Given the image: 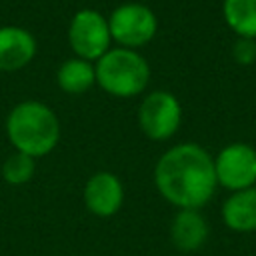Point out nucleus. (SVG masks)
<instances>
[{"mask_svg":"<svg viewBox=\"0 0 256 256\" xmlns=\"http://www.w3.org/2000/svg\"><path fill=\"white\" fill-rule=\"evenodd\" d=\"M154 184L160 196L178 210H200L218 186L214 158L192 142L172 146L154 166Z\"/></svg>","mask_w":256,"mask_h":256,"instance_id":"1","label":"nucleus"},{"mask_svg":"<svg viewBox=\"0 0 256 256\" xmlns=\"http://www.w3.org/2000/svg\"><path fill=\"white\" fill-rule=\"evenodd\" d=\"M6 134L16 152L40 158L52 152L58 144L60 122L46 104L26 100L10 110L6 118Z\"/></svg>","mask_w":256,"mask_h":256,"instance_id":"2","label":"nucleus"},{"mask_svg":"<svg viewBox=\"0 0 256 256\" xmlns=\"http://www.w3.org/2000/svg\"><path fill=\"white\" fill-rule=\"evenodd\" d=\"M94 68L100 88L116 98L140 94L150 80L146 58L130 48H110Z\"/></svg>","mask_w":256,"mask_h":256,"instance_id":"3","label":"nucleus"},{"mask_svg":"<svg viewBox=\"0 0 256 256\" xmlns=\"http://www.w3.org/2000/svg\"><path fill=\"white\" fill-rule=\"evenodd\" d=\"M68 42L76 58L88 62L100 60L110 50V42H112L108 18H104L98 10L92 8L78 10L72 16L68 28Z\"/></svg>","mask_w":256,"mask_h":256,"instance_id":"4","label":"nucleus"},{"mask_svg":"<svg viewBox=\"0 0 256 256\" xmlns=\"http://www.w3.org/2000/svg\"><path fill=\"white\" fill-rule=\"evenodd\" d=\"M110 26V36L116 40L122 48H138L148 44L156 30H158V20L156 14L138 2H128L112 10L108 18Z\"/></svg>","mask_w":256,"mask_h":256,"instance_id":"5","label":"nucleus"},{"mask_svg":"<svg viewBox=\"0 0 256 256\" xmlns=\"http://www.w3.org/2000/svg\"><path fill=\"white\" fill-rule=\"evenodd\" d=\"M180 102L166 90L148 94L138 108V126L150 140H168L180 128Z\"/></svg>","mask_w":256,"mask_h":256,"instance_id":"6","label":"nucleus"},{"mask_svg":"<svg viewBox=\"0 0 256 256\" xmlns=\"http://www.w3.org/2000/svg\"><path fill=\"white\" fill-rule=\"evenodd\" d=\"M216 182L230 192L246 190L256 184V150L244 142L224 146L214 158Z\"/></svg>","mask_w":256,"mask_h":256,"instance_id":"7","label":"nucleus"},{"mask_svg":"<svg viewBox=\"0 0 256 256\" xmlns=\"http://www.w3.org/2000/svg\"><path fill=\"white\" fill-rule=\"evenodd\" d=\"M82 196L88 212L98 218H110L124 204V186L116 174L100 170L86 180Z\"/></svg>","mask_w":256,"mask_h":256,"instance_id":"8","label":"nucleus"},{"mask_svg":"<svg viewBox=\"0 0 256 256\" xmlns=\"http://www.w3.org/2000/svg\"><path fill=\"white\" fill-rule=\"evenodd\" d=\"M36 54L34 36L20 26H0V70L14 72L32 62Z\"/></svg>","mask_w":256,"mask_h":256,"instance_id":"9","label":"nucleus"},{"mask_svg":"<svg viewBox=\"0 0 256 256\" xmlns=\"http://www.w3.org/2000/svg\"><path fill=\"white\" fill-rule=\"evenodd\" d=\"M210 228L200 210H178L170 222V242L180 252H196L208 240Z\"/></svg>","mask_w":256,"mask_h":256,"instance_id":"10","label":"nucleus"},{"mask_svg":"<svg viewBox=\"0 0 256 256\" xmlns=\"http://www.w3.org/2000/svg\"><path fill=\"white\" fill-rule=\"evenodd\" d=\"M222 220L232 232H256V186L232 192L222 204Z\"/></svg>","mask_w":256,"mask_h":256,"instance_id":"11","label":"nucleus"},{"mask_svg":"<svg viewBox=\"0 0 256 256\" xmlns=\"http://www.w3.org/2000/svg\"><path fill=\"white\" fill-rule=\"evenodd\" d=\"M56 82L60 90L68 94H82L96 82V68L92 62L82 58H70L62 62V66L56 72Z\"/></svg>","mask_w":256,"mask_h":256,"instance_id":"12","label":"nucleus"},{"mask_svg":"<svg viewBox=\"0 0 256 256\" xmlns=\"http://www.w3.org/2000/svg\"><path fill=\"white\" fill-rule=\"evenodd\" d=\"M226 24L240 38H256V0H224Z\"/></svg>","mask_w":256,"mask_h":256,"instance_id":"13","label":"nucleus"},{"mask_svg":"<svg viewBox=\"0 0 256 256\" xmlns=\"http://www.w3.org/2000/svg\"><path fill=\"white\" fill-rule=\"evenodd\" d=\"M34 170H36L34 158L22 152H14L2 164V178L12 186H22L32 180Z\"/></svg>","mask_w":256,"mask_h":256,"instance_id":"14","label":"nucleus"},{"mask_svg":"<svg viewBox=\"0 0 256 256\" xmlns=\"http://www.w3.org/2000/svg\"><path fill=\"white\" fill-rule=\"evenodd\" d=\"M232 56L238 64H252L256 60V42L250 38H238L232 48Z\"/></svg>","mask_w":256,"mask_h":256,"instance_id":"15","label":"nucleus"}]
</instances>
